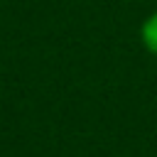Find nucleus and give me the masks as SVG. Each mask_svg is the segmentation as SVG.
Returning <instances> with one entry per match:
<instances>
[{"label": "nucleus", "instance_id": "obj_1", "mask_svg": "<svg viewBox=\"0 0 157 157\" xmlns=\"http://www.w3.org/2000/svg\"><path fill=\"white\" fill-rule=\"evenodd\" d=\"M142 42H145V47L150 52L157 54V12L152 17H147L145 25H142Z\"/></svg>", "mask_w": 157, "mask_h": 157}]
</instances>
